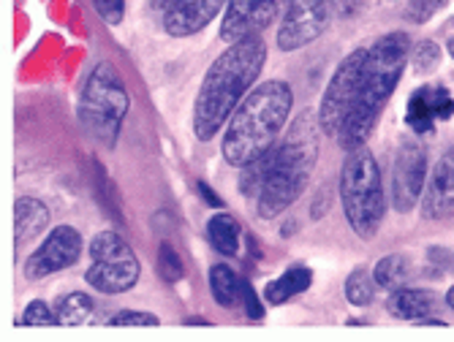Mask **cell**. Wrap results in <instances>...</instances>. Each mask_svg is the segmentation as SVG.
Segmentation results:
<instances>
[{
	"mask_svg": "<svg viewBox=\"0 0 454 342\" xmlns=\"http://www.w3.org/2000/svg\"><path fill=\"white\" fill-rule=\"evenodd\" d=\"M55 313L60 318V326H82L96 318V302L82 291L63 293L55 302Z\"/></svg>",
	"mask_w": 454,
	"mask_h": 342,
	"instance_id": "20",
	"label": "cell"
},
{
	"mask_svg": "<svg viewBox=\"0 0 454 342\" xmlns=\"http://www.w3.org/2000/svg\"><path fill=\"white\" fill-rule=\"evenodd\" d=\"M129 109H131V98L117 68L112 63L93 66L76 106L85 134L112 150L120 139V128L129 117Z\"/></svg>",
	"mask_w": 454,
	"mask_h": 342,
	"instance_id": "6",
	"label": "cell"
},
{
	"mask_svg": "<svg viewBox=\"0 0 454 342\" xmlns=\"http://www.w3.org/2000/svg\"><path fill=\"white\" fill-rule=\"evenodd\" d=\"M446 47H449V55L454 58V38H449V44H446Z\"/></svg>",
	"mask_w": 454,
	"mask_h": 342,
	"instance_id": "34",
	"label": "cell"
},
{
	"mask_svg": "<svg viewBox=\"0 0 454 342\" xmlns=\"http://www.w3.org/2000/svg\"><path fill=\"white\" fill-rule=\"evenodd\" d=\"M446 305H449V307L454 310V285H451V288L446 291Z\"/></svg>",
	"mask_w": 454,
	"mask_h": 342,
	"instance_id": "33",
	"label": "cell"
},
{
	"mask_svg": "<svg viewBox=\"0 0 454 342\" xmlns=\"http://www.w3.org/2000/svg\"><path fill=\"white\" fill-rule=\"evenodd\" d=\"M20 323H25V326H60V318L47 302H38V299H35V302H30L25 307Z\"/></svg>",
	"mask_w": 454,
	"mask_h": 342,
	"instance_id": "26",
	"label": "cell"
},
{
	"mask_svg": "<svg viewBox=\"0 0 454 342\" xmlns=\"http://www.w3.org/2000/svg\"><path fill=\"white\" fill-rule=\"evenodd\" d=\"M411 47L414 44H411L408 33L403 30L387 33L367 47V63H364V76H362L356 104L338 134L340 147L346 152L364 147L370 134L376 131L381 112L387 109L392 93L397 90V84L403 79L405 63L411 58Z\"/></svg>",
	"mask_w": 454,
	"mask_h": 342,
	"instance_id": "2",
	"label": "cell"
},
{
	"mask_svg": "<svg viewBox=\"0 0 454 342\" xmlns=\"http://www.w3.org/2000/svg\"><path fill=\"white\" fill-rule=\"evenodd\" d=\"M93 9L106 25H120L126 17V0H93Z\"/></svg>",
	"mask_w": 454,
	"mask_h": 342,
	"instance_id": "29",
	"label": "cell"
},
{
	"mask_svg": "<svg viewBox=\"0 0 454 342\" xmlns=\"http://www.w3.org/2000/svg\"><path fill=\"white\" fill-rule=\"evenodd\" d=\"M207 239L221 255H229L231 259V255H237L242 247V226L231 215L221 212V215H213L207 221Z\"/></svg>",
	"mask_w": 454,
	"mask_h": 342,
	"instance_id": "19",
	"label": "cell"
},
{
	"mask_svg": "<svg viewBox=\"0 0 454 342\" xmlns=\"http://www.w3.org/2000/svg\"><path fill=\"white\" fill-rule=\"evenodd\" d=\"M411 60H414L417 71L430 74L441 63V47L435 44V41H419V44L411 47Z\"/></svg>",
	"mask_w": 454,
	"mask_h": 342,
	"instance_id": "25",
	"label": "cell"
},
{
	"mask_svg": "<svg viewBox=\"0 0 454 342\" xmlns=\"http://www.w3.org/2000/svg\"><path fill=\"white\" fill-rule=\"evenodd\" d=\"M292 109H294L292 84H286L280 79H270L259 84L256 90L245 96V101L229 117L221 142L223 160L234 168H242L251 160L262 158L267 150H272Z\"/></svg>",
	"mask_w": 454,
	"mask_h": 342,
	"instance_id": "3",
	"label": "cell"
},
{
	"mask_svg": "<svg viewBox=\"0 0 454 342\" xmlns=\"http://www.w3.org/2000/svg\"><path fill=\"white\" fill-rule=\"evenodd\" d=\"M438 302H441L438 293H433L427 288H395V291H389L387 310L397 321L419 323L438 310Z\"/></svg>",
	"mask_w": 454,
	"mask_h": 342,
	"instance_id": "16",
	"label": "cell"
},
{
	"mask_svg": "<svg viewBox=\"0 0 454 342\" xmlns=\"http://www.w3.org/2000/svg\"><path fill=\"white\" fill-rule=\"evenodd\" d=\"M239 302L245 305V313H247V318H251V321H262L264 318V305L259 302L254 285L247 283V280H242V285H239Z\"/></svg>",
	"mask_w": 454,
	"mask_h": 342,
	"instance_id": "30",
	"label": "cell"
},
{
	"mask_svg": "<svg viewBox=\"0 0 454 342\" xmlns=\"http://www.w3.org/2000/svg\"><path fill=\"white\" fill-rule=\"evenodd\" d=\"M158 275L163 283H177L183 280L185 275V267H183V259H180V253L172 247V242H160L158 247Z\"/></svg>",
	"mask_w": 454,
	"mask_h": 342,
	"instance_id": "24",
	"label": "cell"
},
{
	"mask_svg": "<svg viewBox=\"0 0 454 342\" xmlns=\"http://www.w3.org/2000/svg\"><path fill=\"white\" fill-rule=\"evenodd\" d=\"M142 277V264L134 247L114 231H101L90 242V267L85 280L106 296L131 291Z\"/></svg>",
	"mask_w": 454,
	"mask_h": 342,
	"instance_id": "7",
	"label": "cell"
},
{
	"mask_svg": "<svg viewBox=\"0 0 454 342\" xmlns=\"http://www.w3.org/2000/svg\"><path fill=\"white\" fill-rule=\"evenodd\" d=\"M52 215H50V206L33 198V196H20L14 204V239L17 247H22L25 242H33L41 231L50 226Z\"/></svg>",
	"mask_w": 454,
	"mask_h": 342,
	"instance_id": "17",
	"label": "cell"
},
{
	"mask_svg": "<svg viewBox=\"0 0 454 342\" xmlns=\"http://www.w3.org/2000/svg\"><path fill=\"white\" fill-rule=\"evenodd\" d=\"M333 12L335 0H294L278 27V47L283 52H297L308 47L329 27Z\"/></svg>",
	"mask_w": 454,
	"mask_h": 342,
	"instance_id": "9",
	"label": "cell"
},
{
	"mask_svg": "<svg viewBox=\"0 0 454 342\" xmlns=\"http://www.w3.org/2000/svg\"><path fill=\"white\" fill-rule=\"evenodd\" d=\"M340 204L351 231L370 242L376 239L387 215L384 180L376 155L367 147H356L346 155L340 168Z\"/></svg>",
	"mask_w": 454,
	"mask_h": 342,
	"instance_id": "5",
	"label": "cell"
},
{
	"mask_svg": "<svg viewBox=\"0 0 454 342\" xmlns=\"http://www.w3.org/2000/svg\"><path fill=\"white\" fill-rule=\"evenodd\" d=\"M226 0H183L163 14V30L172 38H188L207 27L223 9Z\"/></svg>",
	"mask_w": 454,
	"mask_h": 342,
	"instance_id": "15",
	"label": "cell"
},
{
	"mask_svg": "<svg viewBox=\"0 0 454 342\" xmlns=\"http://www.w3.org/2000/svg\"><path fill=\"white\" fill-rule=\"evenodd\" d=\"M422 218L433 223L454 218V147L435 160L433 171L427 175V185L422 193Z\"/></svg>",
	"mask_w": 454,
	"mask_h": 342,
	"instance_id": "13",
	"label": "cell"
},
{
	"mask_svg": "<svg viewBox=\"0 0 454 342\" xmlns=\"http://www.w3.org/2000/svg\"><path fill=\"white\" fill-rule=\"evenodd\" d=\"M82 255V234L74 226H55L50 237L41 242L25 264L27 280H44L50 275H58L68 267H74Z\"/></svg>",
	"mask_w": 454,
	"mask_h": 342,
	"instance_id": "12",
	"label": "cell"
},
{
	"mask_svg": "<svg viewBox=\"0 0 454 342\" xmlns=\"http://www.w3.org/2000/svg\"><path fill=\"white\" fill-rule=\"evenodd\" d=\"M177 4H183V0H150V9H153V12H160V14H167V12L175 9Z\"/></svg>",
	"mask_w": 454,
	"mask_h": 342,
	"instance_id": "32",
	"label": "cell"
},
{
	"mask_svg": "<svg viewBox=\"0 0 454 342\" xmlns=\"http://www.w3.org/2000/svg\"><path fill=\"white\" fill-rule=\"evenodd\" d=\"M454 117V98L441 84H422L414 96L408 98L405 122L414 134H433L438 122Z\"/></svg>",
	"mask_w": 454,
	"mask_h": 342,
	"instance_id": "14",
	"label": "cell"
},
{
	"mask_svg": "<svg viewBox=\"0 0 454 342\" xmlns=\"http://www.w3.org/2000/svg\"><path fill=\"white\" fill-rule=\"evenodd\" d=\"M446 4H449V0H411L408 9H405V19H408V22H414V25H425V22H430Z\"/></svg>",
	"mask_w": 454,
	"mask_h": 342,
	"instance_id": "27",
	"label": "cell"
},
{
	"mask_svg": "<svg viewBox=\"0 0 454 342\" xmlns=\"http://www.w3.org/2000/svg\"><path fill=\"white\" fill-rule=\"evenodd\" d=\"M364 63H367V47L354 50L351 55H346L340 60L333 79H329L326 90L321 96V106H318V122L326 136H338L343 122L348 120L351 109L356 104L359 88H362Z\"/></svg>",
	"mask_w": 454,
	"mask_h": 342,
	"instance_id": "8",
	"label": "cell"
},
{
	"mask_svg": "<svg viewBox=\"0 0 454 342\" xmlns=\"http://www.w3.org/2000/svg\"><path fill=\"white\" fill-rule=\"evenodd\" d=\"M373 293H376V280L373 275H367L364 269H356L348 275L346 280V299L354 307H367L373 302Z\"/></svg>",
	"mask_w": 454,
	"mask_h": 342,
	"instance_id": "23",
	"label": "cell"
},
{
	"mask_svg": "<svg viewBox=\"0 0 454 342\" xmlns=\"http://www.w3.org/2000/svg\"><path fill=\"white\" fill-rule=\"evenodd\" d=\"M196 188H199V193L204 196V201H207L210 206H223V201L218 198V193H215V190H213V188H210L207 183H199Z\"/></svg>",
	"mask_w": 454,
	"mask_h": 342,
	"instance_id": "31",
	"label": "cell"
},
{
	"mask_svg": "<svg viewBox=\"0 0 454 342\" xmlns=\"http://www.w3.org/2000/svg\"><path fill=\"white\" fill-rule=\"evenodd\" d=\"M160 318L142 310H120L109 318V326H158Z\"/></svg>",
	"mask_w": 454,
	"mask_h": 342,
	"instance_id": "28",
	"label": "cell"
},
{
	"mask_svg": "<svg viewBox=\"0 0 454 342\" xmlns=\"http://www.w3.org/2000/svg\"><path fill=\"white\" fill-rule=\"evenodd\" d=\"M292 4L294 0H226L221 38L234 44L247 35H262V30L275 25Z\"/></svg>",
	"mask_w": 454,
	"mask_h": 342,
	"instance_id": "11",
	"label": "cell"
},
{
	"mask_svg": "<svg viewBox=\"0 0 454 342\" xmlns=\"http://www.w3.org/2000/svg\"><path fill=\"white\" fill-rule=\"evenodd\" d=\"M427 152L419 142L405 139L392 166V204L400 215L414 212L427 185Z\"/></svg>",
	"mask_w": 454,
	"mask_h": 342,
	"instance_id": "10",
	"label": "cell"
},
{
	"mask_svg": "<svg viewBox=\"0 0 454 342\" xmlns=\"http://www.w3.org/2000/svg\"><path fill=\"white\" fill-rule=\"evenodd\" d=\"M267 63V41L262 35H247L229 44L223 55L207 68L193 101V134L199 142H210L221 134L223 122L245 101L247 90L262 76Z\"/></svg>",
	"mask_w": 454,
	"mask_h": 342,
	"instance_id": "1",
	"label": "cell"
},
{
	"mask_svg": "<svg viewBox=\"0 0 454 342\" xmlns=\"http://www.w3.org/2000/svg\"><path fill=\"white\" fill-rule=\"evenodd\" d=\"M408 277H411V267H408V259H405V255H400V253L384 255V259L373 269V280L384 291L403 288L408 283Z\"/></svg>",
	"mask_w": 454,
	"mask_h": 342,
	"instance_id": "22",
	"label": "cell"
},
{
	"mask_svg": "<svg viewBox=\"0 0 454 342\" xmlns=\"http://www.w3.org/2000/svg\"><path fill=\"white\" fill-rule=\"evenodd\" d=\"M239 285H242V277H237L231 267L215 264L210 269V293L221 307H234L239 302Z\"/></svg>",
	"mask_w": 454,
	"mask_h": 342,
	"instance_id": "21",
	"label": "cell"
},
{
	"mask_svg": "<svg viewBox=\"0 0 454 342\" xmlns=\"http://www.w3.org/2000/svg\"><path fill=\"white\" fill-rule=\"evenodd\" d=\"M310 285H313V272L308 267H292V269H286L280 277H275L264 285V302L267 305H283V302H288V299H294L302 291H308Z\"/></svg>",
	"mask_w": 454,
	"mask_h": 342,
	"instance_id": "18",
	"label": "cell"
},
{
	"mask_svg": "<svg viewBox=\"0 0 454 342\" xmlns=\"http://www.w3.org/2000/svg\"><path fill=\"white\" fill-rule=\"evenodd\" d=\"M321 122L318 112H300L288 125V134L272 147V168L264 188L256 196V212L262 221H275L278 215L297 204L308 190L310 175L318 163L321 150Z\"/></svg>",
	"mask_w": 454,
	"mask_h": 342,
	"instance_id": "4",
	"label": "cell"
}]
</instances>
